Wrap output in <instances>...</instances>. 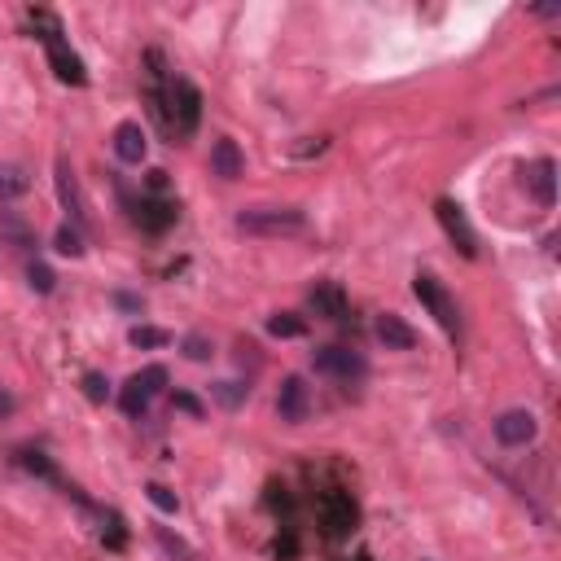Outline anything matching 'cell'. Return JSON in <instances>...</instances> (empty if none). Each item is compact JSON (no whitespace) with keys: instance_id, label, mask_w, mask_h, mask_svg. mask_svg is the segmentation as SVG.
<instances>
[{"instance_id":"1","label":"cell","mask_w":561,"mask_h":561,"mask_svg":"<svg viewBox=\"0 0 561 561\" xmlns=\"http://www.w3.org/2000/svg\"><path fill=\"white\" fill-rule=\"evenodd\" d=\"M149 105H154V114L163 119V128L176 136V140H185V136L198 132L202 93L189 84V79L171 75V79L163 84V70H149Z\"/></svg>"},{"instance_id":"2","label":"cell","mask_w":561,"mask_h":561,"mask_svg":"<svg viewBox=\"0 0 561 561\" xmlns=\"http://www.w3.org/2000/svg\"><path fill=\"white\" fill-rule=\"evenodd\" d=\"M237 229L259 232V237H294V232L307 229V220L294 206H250V211L237 215Z\"/></svg>"},{"instance_id":"3","label":"cell","mask_w":561,"mask_h":561,"mask_svg":"<svg viewBox=\"0 0 561 561\" xmlns=\"http://www.w3.org/2000/svg\"><path fill=\"white\" fill-rule=\"evenodd\" d=\"M412 294L421 298V307H426L439 325H443V333H452V338L461 333V312H457V298L448 294V290H443L430 272H421V276L412 281Z\"/></svg>"},{"instance_id":"4","label":"cell","mask_w":561,"mask_h":561,"mask_svg":"<svg viewBox=\"0 0 561 561\" xmlns=\"http://www.w3.org/2000/svg\"><path fill=\"white\" fill-rule=\"evenodd\" d=\"M35 23L44 27L40 40H44V49H49V62L58 70V79H62V84H84V79H88V75H84V62L70 53V44L62 40V32H58V23H53L49 14H35Z\"/></svg>"},{"instance_id":"5","label":"cell","mask_w":561,"mask_h":561,"mask_svg":"<svg viewBox=\"0 0 561 561\" xmlns=\"http://www.w3.org/2000/svg\"><path fill=\"white\" fill-rule=\"evenodd\" d=\"M167 386V368L163 364H149V368H140L128 377V386H123V395H119V408L128 412V417H140L145 408H149V399L158 395Z\"/></svg>"},{"instance_id":"6","label":"cell","mask_w":561,"mask_h":561,"mask_svg":"<svg viewBox=\"0 0 561 561\" xmlns=\"http://www.w3.org/2000/svg\"><path fill=\"white\" fill-rule=\"evenodd\" d=\"M316 373H325V377H338V382H364V373H368V364L356 356V351H347V347H321L316 351Z\"/></svg>"},{"instance_id":"7","label":"cell","mask_w":561,"mask_h":561,"mask_svg":"<svg viewBox=\"0 0 561 561\" xmlns=\"http://www.w3.org/2000/svg\"><path fill=\"white\" fill-rule=\"evenodd\" d=\"M434 211H439V224H443V232L457 241V250H461L465 259H474V255H478V237H474V229H469V220H465L461 206L443 198L439 206H434Z\"/></svg>"},{"instance_id":"8","label":"cell","mask_w":561,"mask_h":561,"mask_svg":"<svg viewBox=\"0 0 561 561\" xmlns=\"http://www.w3.org/2000/svg\"><path fill=\"white\" fill-rule=\"evenodd\" d=\"M535 412H527V408H509V412H500L495 417V439L504 443V448H522V443H530L535 439Z\"/></svg>"},{"instance_id":"9","label":"cell","mask_w":561,"mask_h":561,"mask_svg":"<svg viewBox=\"0 0 561 561\" xmlns=\"http://www.w3.org/2000/svg\"><path fill=\"white\" fill-rule=\"evenodd\" d=\"M276 412H281V421H307V412H312V391H307V382L303 377H285L281 382V395H276Z\"/></svg>"},{"instance_id":"10","label":"cell","mask_w":561,"mask_h":561,"mask_svg":"<svg viewBox=\"0 0 561 561\" xmlns=\"http://www.w3.org/2000/svg\"><path fill=\"white\" fill-rule=\"evenodd\" d=\"M58 194H62V206L70 211L75 229H79V224H88V202H84V194H79V180H75L70 163H58Z\"/></svg>"},{"instance_id":"11","label":"cell","mask_w":561,"mask_h":561,"mask_svg":"<svg viewBox=\"0 0 561 561\" xmlns=\"http://www.w3.org/2000/svg\"><path fill=\"white\" fill-rule=\"evenodd\" d=\"M527 185L539 206H553V202H557V163H553V158H539V163L530 167Z\"/></svg>"},{"instance_id":"12","label":"cell","mask_w":561,"mask_h":561,"mask_svg":"<svg viewBox=\"0 0 561 561\" xmlns=\"http://www.w3.org/2000/svg\"><path fill=\"white\" fill-rule=\"evenodd\" d=\"M373 333L391 347V351H412L417 347V333L408 330L403 321H399L395 312H386V316H377V325H373Z\"/></svg>"},{"instance_id":"13","label":"cell","mask_w":561,"mask_h":561,"mask_svg":"<svg viewBox=\"0 0 561 561\" xmlns=\"http://www.w3.org/2000/svg\"><path fill=\"white\" fill-rule=\"evenodd\" d=\"M307 298H312V312L325 316V321H342V316H347V294H342L333 281H321Z\"/></svg>"},{"instance_id":"14","label":"cell","mask_w":561,"mask_h":561,"mask_svg":"<svg viewBox=\"0 0 561 561\" xmlns=\"http://www.w3.org/2000/svg\"><path fill=\"white\" fill-rule=\"evenodd\" d=\"M145 149H149V140L140 132V123H119V128H114V154H119L123 163H140Z\"/></svg>"},{"instance_id":"15","label":"cell","mask_w":561,"mask_h":561,"mask_svg":"<svg viewBox=\"0 0 561 561\" xmlns=\"http://www.w3.org/2000/svg\"><path fill=\"white\" fill-rule=\"evenodd\" d=\"M211 171H215L220 180H237V176L246 171V158H241L237 140H215V149H211Z\"/></svg>"},{"instance_id":"16","label":"cell","mask_w":561,"mask_h":561,"mask_svg":"<svg viewBox=\"0 0 561 561\" xmlns=\"http://www.w3.org/2000/svg\"><path fill=\"white\" fill-rule=\"evenodd\" d=\"M136 220L145 224L149 232H163L171 220H176V206H167V202H149L140 198V206H136Z\"/></svg>"},{"instance_id":"17","label":"cell","mask_w":561,"mask_h":561,"mask_svg":"<svg viewBox=\"0 0 561 561\" xmlns=\"http://www.w3.org/2000/svg\"><path fill=\"white\" fill-rule=\"evenodd\" d=\"M27 189H32V180H27V171H23V167L0 163V198H23Z\"/></svg>"},{"instance_id":"18","label":"cell","mask_w":561,"mask_h":561,"mask_svg":"<svg viewBox=\"0 0 561 561\" xmlns=\"http://www.w3.org/2000/svg\"><path fill=\"white\" fill-rule=\"evenodd\" d=\"M128 342H132V347H140V351H154V347H167V342H171V333L154 330V325H136V330L128 333Z\"/></svg>"},{"instance_id":"19","label":"cell","mask_w":561,"mask_h":561,"mask_svg":"<svg viewBox=\"0 0 561 561\" xmlns=\"http://www.w3.org/2000/svg\"><path fill=\"white\" fill-rule=\"evenodd\" d=\"M267 333H272V338H303L307 325L298 321L294 312H281V316H272V321H267Z\"/></svg>"},{"instance_id":"20","label":"cell","mask_w":561,"mask_h":561,"mask_svg":"<svg viewBox=\"0 0 561 561\" xmlns=\"http://www.w3.org/2000/svg\"><path fill=\"white\" fill-rule=\"evenodd\" d=\"M154 535H158V544H163V553H167V557H171V561H198V557H194V553H189V544H185L180 535H171V530H167V527H158V530H154Z\"/></svg>"},{"instance_id":"21","label":"cell","mask_w":561,"mask_h":561,"mask_svg":"<svg viewBox=\"0 0 561 561\" xmlns=\"http://www.w3.org/2000/svg\"><path fill=\"white\" fill-rule=\"evenodd\" d=\"M58 250L70 255V259H79V255H84V232L75 229V224H62V229H58Z\"/></svg>"},{"instance_id":"22","label":"cell","mask_w":561,"mask_h":561,"mask_svg":"<svg viewBox=\"0 0 561 561\" xmlns=\"http://www.w3.org/2000/svg\"><path fill=\"white\" fill-rule=\"evenodd\" d=\"M27 285H32L35 294H53V285H58V276H53V267H44V264H32V267H27Z\"/></svg>"},{"instance_id":"23","label":"cell","mask_w":561,"mask_h":561,"mask_svg":"<svg viewBox=\"0 0 561 561\" xmlns=\"http://www.w3.org/2000/svg\"><path fill=\"white\" fill-rule=\"evenodd\" d=\"M211 395L220 399L224 408H237L241 399L250 395V386H241V382H220V386H211Z\"/></svg>"},{"instance_id":"24","label":"cell","mask_w":561,"mask_h":561,"mask_svg":"<svg viewBox=\"0 0 561 561\" xmlns=\"http://www.w3.org/2000/svg\"><path fill=\"white\" fill-rule=\"evenodd\" d=\"M145 495H149V500H154V504H158L163 513H176V509H180L176 492H171V487H163V483H149V487H145Z\"/></svg>"},{"instance_id":"25","label":"cell","mask_w":561,"mask_h":561,"mask_svg":"<svg viewBox=\"0 0 561 561\" xmlns=\"http://www.w3.org/2000/svg\"><path fill=\"white\" fill-rule=\"evenodd\" d=\"M84 395L93 399V403H101V399L110 395V382H105L101 373H88V377H84Z\"/></svg>"},{"instance_id":"26","label":"cell","mask_w":561,"mask_h":561,"mask_svg":"<svg viewBox=\"0 0 561 561\" xmlns=\"http://www.w3.org/2000/svg\"><path fill=\"white\" fill-rule=\"evenodd\" d=\"M0 232H5V237H14V241H23V246H32V232L23 229L14 215H0Z\"/></svg>"},{"instance_id":"27","label":"cell","mask_w":561,"mask_h":561,"mask_svg":"<svg viewBox=\"0 0 561 561\" xmlns=\"http://www.w3.org/2000/svg\"><path fill=\"white\" fill-rule=\"evenodd\" d=\"M185 356H189V360H211V342H206V338H198V333H194V338H185Z\"/></svg>"},{"instance_id":"28","label":"cell","mask_w":561,"mask_h":561,"mask_svg":"<svg viewBox=\"0 0 561 561\" xmlns=\"http://www.w3.org/2000/svg\"><path fill=\"white\" fill-rule=\"evenodd\" d=\"M176 408H185V412H194V417H202V403L194 395H176Z\"/></svg>"},{"instance_id":"29","label":"cell","mask_w":561,"mask_h":561,"mask_svg":"<svg viewBox=\"0 0 561 561\" xmlns=\"http://www.w3.org/2000/svg\"><path fill=\"white\" fill-rule=\"evenodd\" d=\"M114 303H119L123 312H140V298L136 294H114Z\"/></svg>"},{"instance_id":"30","label":"cell","mask_w":561,"mask_h":561,"mask_svg":"<svg viewBox=\"0 0 561 561\" xmlns=\"http://www.w3.org/2000/svg\"><path fill=\"white\" fill-rule=\"evenodd\" d=\"M149 189H154V194H163V189H167V171H149Z\"/></svg>"},{"instance_id":"31","label":"cell","mask_w":561,"mask_h":561,"mask_svg":"<svg viewBox=\"0 0 561 561\" xmlns=\"http://www.w3.org/2000/svg\"><path fill=\"white\" fill-rule=\"evenodd\" d=\"M14 412V395L9 391H0V417H9Z\"/></svg>"}]
</instances>
